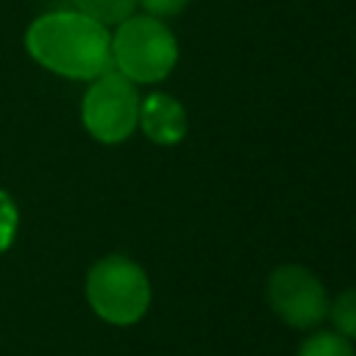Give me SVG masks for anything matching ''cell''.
Segmentation results:
<instances>
[{
  "label": "cell",
  "instance_id": "1",
  "mask_svg": "<svg viewBox=\"0 0 356 356\" xmlns=\"http://www.w3.org/2000/svg\"><path fill=\"white\" fill-rule=\"evenodd\" d=\"M25 47L36 64L64 78L95 81L111 70L108 28L81 11H50L33 19Z\"/></svg>",
  "mask_w": 356,
  "mask_h": 356
},
{
  "label": "cell",
  "instance_id": "2",
  "mask_svg": "<svg viewBox=\"0 0 356 356\" xmlns=\"http://www.w3.org/2000/svg\"><path fill=\"white\" fill-rule=\"evenodd\" d=\"M178 61L175 33L150 14H131L111 36V67L131 83H159Z\"/></svg>",
  "mask_w": 356,
  "mask_h": 356
},
{
  "label": "cell",
  "instance_id": "3",
  "mask_svg": "<svg viewBox=\"0 0 356 356\" xmlns=\"http://www.w3.org/2000/svg\"><path fill=\"white\" fill-rule=\"evenodd\" d=\"M86 300L111 325H134L150 306V281L128 256H106L86 275Z\"/></svg>",
  "mask_w": 356,
  "mask_h": 356
},
{
  "label": "cell",
  "instance_id": "4",
  "mask_svg": "<svg viewBox=\"0 0 356 356\" xmlns=\"http://www.w3.org/2000/svg\"><path fill=\"white\" fill-rule=\"evenodd\" d=\"M83 128L106 145L125 142L139 125V92L117 70L103 72L92 81L81 103Z\"/></svg>",
  "mask_w": 356,
  "mask_h": 356
},
{
  "label": "cell",
  "instance_id": "5",
  "mask_svg": "<svg viewBox=\"0 0 356 356\" xmlns=\"http://www.w3.org/2000/svg\"><path fill=\"white\" fill-rule=\"evenodd\" d=\"M270 309L292 328H314L328 317V292L303 264H281L267 278Z\"/></svg>",
  "mask_w": 356,
  "mask_h": 356
},
{
  "label": "cell",
  "instance_id": "6",
  "mask_svg": "<svg viewBox=\"0 0 356 356\" xmlns=\"http://www.w3.org/2000/svg\"><path fill=\"white\" fill-rule=\"evenodd\" d=\"M136 128H142L145 136L156 145H178L186 136V111L175 97L150 92L145 100H139Z\"/></svg>",
  "mask_w": 356,
  "mask_h": 356
},
{
  "label": "cell",
  "instance_id": "7",
  "mask_svg": "<svg viewBox=\"0 0 356 356\" xmlns=\"http://www.w3.org/2000/svg\"><path fill=\"white\" fill-rule=\"evenodd\" d=\"M136 8V0H75V11H81L83 17L111 28L125 22Z\"/></svg>",
  "mask_w": 356,
  "mask_h": 356
},
{
  "label": "cell",
  "instance_id": "8",
  "mask_svg": "<svg viewBox=\"0 0 356 356\" xmlns=\"http://www.w3.org/2000/svg\"><path fill=\"white\" fill-rule=\"evenodd\" d=\"M298 356H356L350 339L339 337L337 331H317L298 348Z\"/></svg>",
  "mask_w": 356,
  "mask_h": 356
},
{
  "label": "cell",
  "instance_id": "9",
  "mask_svg": "<svg viewBox=\"0 0 356 356\" xmlns=\"http://www.w3.org/2000/svg\"><path fill=\"white\" fill-rule=\"evenodd\" d=\"M328 317L339 337L356 339V289H345L334 303H328Z\"/></svg>",
  "mask_w": 356,
  "mask_h": 356
},
{
  "label": "cell",
  "instance_id": "10",
  "mask_svg": "<svg viewBox=\"0 0 356 356\" xmlns=\"http://www.w3.org/2000/svg\"><path fill=\"white\" fill-rule=\"evenodd\" d=\"M17 234V206L8 197V192L0 189V250H6L14 242Z\"/></svg>",
  "mask_w": 356,
  "mask_h": 356
},
{
  "label": "cell",
  "instance_id": "11",
  "mask_svg": "<svg viewBox=\"0 0 356 356\" xmlns=\"http://www.w3.org/2000/svg\"><path fill=\"white\" fill-rule=\"evenodd\" d=\"M136 6H142L150 17L161 19V17H175V14H181V11L189 6V0H136Z\"/></svg>",
  "mask_w": 356,
  "mask_h": 356
}]
</instances>
